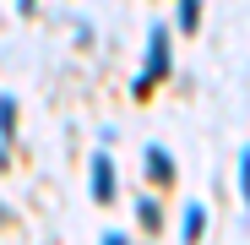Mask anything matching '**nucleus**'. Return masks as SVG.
Listing matches in <instances>:
<instances>
[{"label": "nucleus", "mask_w": 250, "mask_h": 245, "mask_svg": "<svg viewBox=\"0 0 250 245\" xmlns=\"http://www.w3.org/2000/svg\"><path fill=\"white\" fill-rule=\"evenodd\" d=\"M11 126H17V104L0 98V131H11Z\"/></svg>", "instance_id": "obj_5"}, {"label": "nucleus", "mask_w": 250, "mask_h": 245, "mask_svg": "<svg viewBox=\"0 0 250 245\" xmlns=\"http://www.w3.org/2000/svg\"><path fill=\"white\" fill-rule=\"evenodd\" d=\"M196 17H201V0H180V22H185V33H196Z\"/></svg>", "instance_id": "obj_3"}, {"label": "nucleus", "mask_w": 250, "mask_h": 245, "mask_svg": "<svg viewBox=\"0 0 250 245\" xmlns=\"http://www.w3.org/2000/svg\"><path fill=\"white\" fill-rule=\"evenodd\" d=\"M147 163H152V175H158V180H169V158H163V147H152Z\"/></svg>", "instance_id": "obj_6"}, {"label": "nucleus", "mask_w": 250, "mask_h": 245, "mask_svg": "<svg viewBox=\"0 0 250 245\" xmlns=\"http://www.w3.org/2000/svg\"><path fill=\"white\" fill-rule=\"evenodd\" d=\"M201 223H207V213H201V207H185V240H196Z\"/></svg>", "instance_id": "obj_4"}, {"label": "nucleus", "mask_w": 250, "mask_h": 245, "mask_svg": "<svg viewBox=\"0 0 250 245\" xmlns=\"http://www.w3.org/2000/svg\"><path fill=\"white\" fill-rule=\"evenodd\" d=\"M158 76H169V33L163 27H152V38H147V76L136 82V88H152Z\"/></svg>", "instance_id": "obj_1"}, {"label": "nucleus", "mask_w": 250, "mask_h": 245, "mask_svg": "<svg viewBox=\"0 0 250 245\" xmlns=\"http://www.w3.org/2000/svg\"><path fill=\"white\" fill-rule=\"evenodd\" d=\"M93 196L98 201H114V163H109V153L93 158Z\"/></svg>", "instance_id": "obj_2"}]
</instances>
